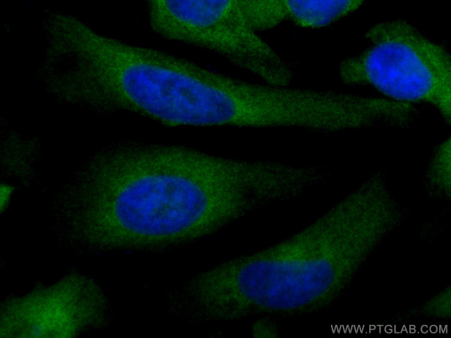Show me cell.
<instances>
[{"instance_id":"obj_1","label":"cell","mask_w":451,"mask_h":338,"mask_svg":"<svg viewBox=\"0 0 451 338\" xmlns=\"http://www.w3.org/2000/svg\"><path fill=\"white\" fill-rule=\"evenodd\" d=\"M288 163L217 156L178 145L114 143L60 195L67 239L98 249H164L290 200Z\"/></svg>"},{"instance_id":"obj_2","label":"cell","mask_w":451,"mask_h":338,"mask_svg":"<svg viewBox=\"0 0 451 338\" xmlns=\"http://www.w3.org/2000/svg\"><path fill=\"white\" fill-rule=\"evenodd\" d=\"M398 225L384 194L364 181L289 237L194 277L182 288L185 305L199 322L323 308Z\"/></svg>"},{"instance_id":"obj_3","label":"cell","mask_w":451,"mask_h":338,"mask_svg":"<svg viewBox=\"0 0 451 338\" xmlns=\"http://www.w3.org/2000/svg\"><path fill=\"white\" fill-rule=\"evenodd\" d=\"M60 75L70 105L101 114L126 112L171 127L245 128L253 111L250 81L86 24L71 36Z\"/></svg>"},{"instance_id":"obj_4","label":"cell","mask_w":451,"mask_h":338,"mask_svg":"<svg viewBox=\"0 0 451 338\" xmlns=\"http://www.w3.org/2000/svg\"><path fill=\"white\" fill-rule=\"evenodd\" d=\"M368 45L341 62L343 84L370 87L387 99L434 108L451 120V62L448 51L404 19L376 24L365 33Z\"/></svg>"},{"instance_id":"obj_5","label":"cell","mask_w":451,"mask_h":338,"mask_svg":"<svg viewBox=\"0 0 451 338\" xmlns=\"http://www.w3.org/2000/svg\"><path fill=\"white\" fill-rule=\"evenodd\" d=\"M146 8L160 37L218 54L266 84L290 86L293 65L247 24L238 0H152Z\"/></svg>"},{"instance_id":"obj_6","label":"cell","mask_w":451,"mask_h":338,"mask_svg":"<svg viewBox=\"0 0 451 338\" xmlns=\"http://www.w3.org/2000/svg\"><path fill=\"white\" fill-rule=\"evenodd\" d=\"M107 302L92 281L68 277L8 301L3 308V337H71L87 326L103 324Z\"/></svg>"},{"instance_id":"obj_7","label":"cell","mask_w":451,"mask_h":338,"mask_svg":"<svg viewBox=\"0 0 451 338\" xmlns=\"http://www.w3.org/2000/svg\"><path fill=\"white\" fill-rule=\"evenodd\" d=\"M363 3L360 0H239L244 19L257 33L283 22L302 28L324 27L355 12Z\"/></svg>"},{"instance_id":"obj_8","label":"cell","mask_w":451,"mask_h":338,"mask_svg":"<svg viewBox=\"0 0 451 338\" xmlns=\"http://www.w3.org/2000/svg\"><path fill=\"white\" fill-rule=\"evenodd\" d=\"M447 138L434 150L424 175L425 186L436 196L450 197L451 145Z\"/></svg>"},{"instance_id":"obj_9","label":"cell","mask_w":451,"mask_h":338,"mask_svg":"<svg viewBox=\"0 0 451 338\" xmlns=\"http://www.w3.org/2000/svg\"><path fill=\"white\" fill-rule=\"evenodd\" d=\"M1 193H3V195L1 193V199H3H3L1 200V206H2L3 204V206H5V204H6L7 203V202H8V197H9V195H10V190H9V188H8V187L4 186H1Z\"/></svg>"}]
</instances>
